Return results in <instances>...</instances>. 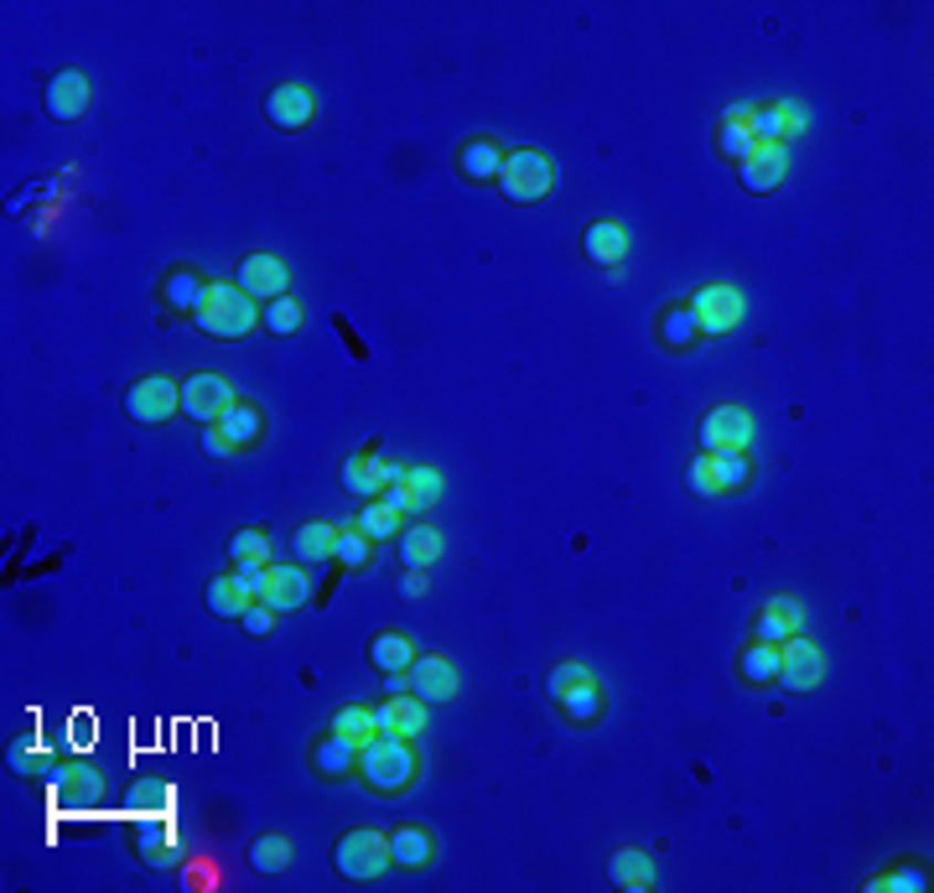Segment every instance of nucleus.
<instances>
[{"label":"nucleus","mask_w":934,"mask_h":893,"mask_svg":"<svg viewBox=\"0 0 934 893\" xmlns=\"http://www.w3.org/2000/svg\"><path fill=\"white\" fill-rule=\"evenodd\" d=\"M192 317H198V327H203L208 338H244L255 323H265L255 296H244L234 281H208V292Z\"/></svg>","instance_id":"obj_1"},{"label":"nucleus","mask_w":934,"mask_h":893,"mask_svg":"<svg viewBox=\"0 0 934 893\" xmlns=\"http://www.w3.org/2000/svg\"><path fill=\"white\" fill-rule=\"evenodd\" d=\"M358 774H364V785L374 795H400L410 790V779H416V754H410V738H379L369 748H358Z\"/></svg>","instance_id":"obj_2"},{"label":"nucleus","mask_w":934,"mask_h":893,"mask_svg":"<svg viewBox=\"0 0 934 893\" xmlns=\"http://www.w3.org/2000/svg\"><path fill=\"white\" fill-rule=\"evenodd\" d=\"M499 188L510 203H541L556 192V161L535 146L525 151H504V167H499Z\"/></svg>","instance_id":"obj_3"},{"label":"nucleus","mask_w":934,"mask_h":893,"mask_svg":"<svg viewBox=\"0 0 934 893\" xmlns=\"http://www.w3.org/2000/svg\"><path fill=\"white\" fill-rule=\"evenodd\" d=\"M333 868L354 883H369V878H385V868H395L390 858V837L385 831H348L338 847H333Z\"/></svg>","instance_id":"obj_4"},{"label":"nucleus","mask_w":934,"mask_h":893,"mask_svg":"<svg viewBox=\"0 0 934 893\" xmlns=\"http://www.w3.org/2000/svg\"><path fill=\"white\" fill-rule=\"evenodd\" d=\"M691 317H696V333L706 338H727L732 327L743 323V292L727 286V281H712L691 296Z\"/></svg>","instance_id":"obj_5"},{"label":"nucleus","mask_w":934,"mask_h":893,"mask_svg":"<svg viewBox=\"0 0 934 893\" xmlns=\"http://www.w3.org/2000/svg\"><path fill=\"white\" fill-rule=\"evenodd\" d=\"M701 446L712 458H743L753 446V416L743 406H716L706 421H701Z\"/></svg>","instance_id":"obj_6"},{"label":"nucleus","mask_w":934,"mask_h":893,"mask_svg":"<svg viewBox=\"0 0 934 893\" xmlns=\"http://www.w3.org/2000/svg\"><path fill=\"white\" fill-rule=\"evenodd\" d=\"M125 411L136 416L140 427H161V421H171V416L182 411V390H177L171 379H161V375L136 379V385H130V396H125Z\"/></svg>","instance_id":"obj_7"},{"label":"nucleus","mask_w":934,"mask_h":893,"mask_svg":"<svg viewBox=\"0 0 934 893\" xmlns=\"http://www.w3.org/2000/svg\"><path fill=\"white\" fill-rule=\"evenodd\" d=\"M779 681L789 691H810V686L826 681V654H820L816 639H805V634L784 639L779 644Z\"/></svg>","instance_id":"obj_8"},{"label":"nucleus","mask_w":934,"mask_h":893,"mask_svg":"<svg viewBox=\"0 0 934 893\" xmlns=\"http://www.w3.org/2000/svg\"><path fill=\"white\" fill-rule=\"evenodd\" d=\"M737 177H743L747 192H774L789 177V146L784 140H753V151L737 161Z\"/></svg>","instance_id":"obj_9"},{"label":"nucleus","mask_w":934,"mask_h":893,"mask_svg":"<svg viewBox=\"0 0 934 893\" xmlns=\"http://www.w3.org/2000/svg\"><path fill=\"white\" fill-rule=\"evenodd\" d=\"M406 691L410 696H421L426 706L452 702V696H458V665H452L447 654H416L410 670H406Z\"/></svg>","instance_id":"obj_10"},{"label":"nucleus","mask_w":934,"mask_h":893,"mask_svg":"<svg viewBox=\"0 0 934 893\" xmlns=\"http://www.w3.org/2000/svg\"><path fill=\"white\" fill-rule=\"evenodd\" d=\"M234 406V385L223 375H192L182 379V411L192 416V421H203V427H213L223 411Z\"/></svg>","instance_id":"obj_11"},{"label":"nucleus","mask_w":934,"mask_h":893,"mask_svg":"<svg viewBox=\"0 0 934 893\" xmlns=\"http://www.w3.org/2000/svg\"><path fill=\"white\" fill-rule=\"evenodd\" d=\"M286 260H275V255H250L244 265H239V275H234V286L244 296H255V302H281L286 296Z\"/></svg>","instance_id":"obj_12"},{"label":"nucleus","mask_w":934,"mask_h":893,"mask_svg":"<svg viewBox=\"0 0 934 893\" xmlns=\"http://www.w3.org/2000/svg\"><path fill=\"white\" fill-rule=\"evenodd\" d=\"M88 104H94V84H88V73H78V69L52 73V84H48V115H52V120H78Z\"/></svg>","instance_id":"obj_13"},{"label":"nucleus","mask_w":934,"mask_h":893,"mask_svg":"<svg viewBox=\"0 0 934 893\" xmlns=\"http://www.w3.org/2000/svg\"><path fill=\"white\" fill-rule=\"evenodd\" d=\"M426 702L421 696H390V702L385 706H374V727H379V733H385V738H421L426 733Z\"/></svg>","instance_id":"obj_14"},{"label":"nucleus","mask_w":934,"mask_h":893,"mask_svg":"<svg viewBox=\"0 0 934 893\" xmlns=\"http://www.w3.org/2000/svg\"><path fill=\"white\" fill-rule=\"evenodd\" d=\"M265 115H271V125H281V130H306V125L317 120V99H312V88L302 84H281L265 99Z\"/></svg>","instance_id":"obj_15"},{"label":"nucleus","mask_w":934,"mask_h":893,"mask_svg":"<svg viewBox=\"0 0 934 893\" xmlns=\"http://www.w3.org/2000/svg\"><path fill=\"white\" fill-rule=\"evenodd\" d=\"M306 598H312V577H306L302 567H275L271 561V577H265V598L275 613H291V608H306Z\"/></svg>","instance_id":"obj_16"},{"label":"nucleus","mask_w":934,"mask_h":893,"mask_svg":"<svg viewBox=\"0 0 934 893\" xmlns=\"http://www.w3.org/2000/svg\"><path fill=\"white\" fill-rule=\"evenodd\" d=\"M608 878L623 893H649L654 889V862H649V852H639V847H618L608 858Z\"/></svg>","instance_id":"obj_17"},{"label":"nucleus","mask_w":934,"mask_h":893,"mask_svg":"<svg viewBox=\"0 0 934 893\" xmlns=\"http://www.w3.org/2000/svg\"><path fill=\"white\" fill-rule=\"evenodd\" d=\"M789 634H805V608L795 598H774L758 608V639L768 644H784Z\"/></svg>","instance_id":"obj_18"},{"label":"nucleus","mask_w":934,"mask_h":893,"mask_svg":"<svg viewBox=\"0 0 934 893\" xmlns=\"http://www.w3.org/2000/svg\"><path fill=\"white\" fill-rule=\"evenodd\" d=\"M442 530H431V525H410V530H400V561H406L410 571H431L437 561H442Z\"/></svg>","instance_id":"obj_19"},{"label":"nucleus","mask_w":934,"mask_h":893,"mask_svg":"<svg viewBox=\"0 0 934 893\" xmlns=\"http://www.w3.org/2000/svg\"><path fill=\"white\" fill-rule=\"evenodd\" d=\"M581 244H587V260H592V265H618V260L629 255V229L602 219L581 234Z\"/></svg>","instance_id":"obj_20"},{"label":"nucleus","mask_w":934,"mask_h":893,"mask_svg":"<svg viewBox=\"0 0 934 893\" xmlns=\"http://www.w3.org/2000/svg\"><path fill=\"white\" fill-rule=\"evenodd\" d=\"M343 488L358 498H379L385 494V473H379V452H358L343 463Z\"/></svg>","instance_id":"obj_21"},{"label":"nucleus","mask_w":934,"mask_h":893,"mask_svg":"<svg viewBox=\"0 0 934 893\" xmlns=\"http://www.w3.org/2000/svg\"><path fill=\"white\" fill-rule=\"evenodd\" d=\"M390 858H395V868H431L437 842L426 837L421 826H400V831L390 837Z\"/></svg>","instance_id":"obj_22"},{"label":"nucleus","mask_w":934,"mask_h":893,"mask_svg":"<svg viewBox=\"0 0 934 893\" xmlns=\"http://www.w3.org/2000/svg\"><path fill=\"white\" fill-rule=\"evenodd\" d=\"M458 167L462 177H473V182H489V177H499V167H504V146H493V140H468L458 151Z\"/></svg>","instance_id":"obj_23"},{"label":"nucleus","mask_w":934,"mask_h":893,"mask_svg":"<svg viewBox=\"0 0 934 893\" xmlns=\"http://www.w3.org/2000/svg\"><path fill=\"white\" fill-rule=\"evenodd\" d=\"M400 488H406V515H426L442 498V473L437 467H410L406 479H400Z\"/></svg>","instance_id":"obj_24"},{"label":"nucleus","mask_w":934,"mask_h":893,"mask_svg":"<svg viewBox=\"0 0 934 893\" xmlns=\"http://www.w3.org/2000/svg\"><path fill=\"white\" fill-rule=\"evenodd\" d=\"M250 602H255V598L244 592V582H239L234 571L208 582V608H213L219 619H244V613H250Z\"/></svg>","instance_id":"obj_25"},{"label":"nucleus","mask_w":934,"mask_h":893,"mask_svg":"<svg viewBox=\"0 0 934 893\" xmlns=\"http://www.w3.org/2000/svg\"><path fill=\"white\" fill-rule=\"evenodd\" d=\"M354 764H358V748L354 743H343L338 733H327V738L317 743V754H312V769L323 774V779H343Z\"/></svg>","instance_id":"obj_26"},{"label":"nucleus","mask_w":934,"mask_h":893,"mask_svg":"<svg viewBox=\"0 0 934 893\" xmlns=\"http://www.w3.org/2000/svg\"><path fill=\"white\" fill-rule=\"evenodd\" d=\"M369 660H374L379 670H385V675H406L410 660H416V644H410L406 634H374Z\"/></svg>","instance_id":"obj_27"},{"label":"nucleus","mask_w":934,"mask_h":893,"mask_svg":"<svg viewBox=\"0 0 934 893\" xmlns=\"http://www.w3.org/2000/svg\"><path fill=\"white\" fill-rule=\"evenodd\" d=\"M213 427H219L223 437H229V446L239 452V446H250L260 437V411H255V406H244V400H234V406H229Z\"/></svg>","instance_id":"obj_28"},{"label":"nucleus","mask_w":934,"mask_h":893,"mask_svg":"<svg viewBox=\"0 0 934 893\" xmlns=\"http://www.w3.org/2000/svg\"><path fill=\"white\" fill-rule=\"evenodd\" d=\"M737 670H743V681H753V686L774 681V675H779V644H768V639H753V644L743 650V660H737Z\"/></svg>","instance_id":"obj_29"},{"label":"nucleus","mask_w":934,"mask_h":893,"mask_svg":"<svg viewBox=\"0 0 934 893\" xmlns=\"http://www.w3.org/2000/svg\"><path fill=\"white\" fill-rule=\"evenodd\" d=\"M333 733H338L343 743H354V748H369V743L379 738V727H374L369 706H343L338 717H333Z\"/></svg>","instance_id":"obj_30"},{"label":"nucleus","mask_w":934,"mask_h":893,"mask_svg":"<svg viewBox=\"0 0 934 893\" xmlns=\"http://www.w3.org/2000/svg\"><path fill=\"white\" fill-rule=\"evenodd\" d=\"M333 546H338V525H327V519H312V525L296 530V556L302 561H327Z\"/></svg>","instance_id":"obj_31"},{"label":"nucleus","mask_w":934,"mask_h":893,"mask_svg":"<svg viewBox=\"0 0 934 893\" xmlns=\"http://www.w3.org/2000/svg\"><path fill=\"white\" fill-rule=\"evenodd\" d=\"M354 525H358L364 535H369V540H385V535H400V530H406V515H400V509H390L385 498H374V504H364V515H358Z\"/></svg>","instance_id":"obj_32"},{"label":"nucleus","mask_w":934,"mask_h":893,"mask_svg":"<svg viewBox=\"0 0 934 893\" xmlns=\"http://www.w3.org/2000/svg\"><path fill=\"white\" fill-rule=\"evenodd\" d=\"M229 556H234V567H271V535L250 525L229 540Z\"/></svg>","instance_id":"obj_33"},{"label":"nucleus","mask_w":934,"mask_h":893,"mask_svg":"<svg viewBox=\"0 0 934 893\" xmlns=\"http://www.w3.org/2000/svg\"><path fill=\"white\" fill-rule=\"evenodd\" d=\"M701 333H696V317H691V307H670L660 317V344L664 348H691Z\"/></svg>","instance_id":"obj_34"},{"label":"nucleus","mask_w":934,"mask_h":893,"mask_svg":"<svg viewBox=\"0 0 934 893\" xmlns=\"http://www.w3.org/2000/svg\"><path fill=\"white\" fill-rule=\"evenodd\" d=\"M250 868H255V873H281V868H291V837H260V842L250 847Z\"/></svg>","instance_id":"obj_35"},{"label":"nucleus","mask_w":934,"mask_h":893,"mask_svg":"<svg viewBox=\"0 0 934 893\" xmlns=\"http://www.w3.org/2000/svg\"><path fill=\"white\" fill-rule=\"evenodd\" d=\"M556 706L571 722H597V717H602V686H597V681H587V686H577L571 696H560Z\"/></svg>","instance_id":"obj_36"},{"label":"nucleus","mask_w":934,"mask_h":893,"mask_svg":"<svg viewBox=\"0 0 934 893\" xmlns=\"http://www.w3.org/2000/svg\"><path fill=\"white\" fill-rule=\"evenodd\" d=\"M333 556H338L348 571H364L369 567V535L358 530V525H338V546H333Z\"/></svg>","instance_id":"obj_37"},{"label":"nucleus","mask_w":934,"mask_h":893,"mask_svg":"<svg viewBox=\"0 0 934 893\" xmlns=\"http://www.w3.org/2000/svg\"><path fill=\"white\" fill-rule=\"evenodd\" d=\"M587 681H597L592 670L577 665V660H566V665H556L550 675H545V696H550V702H560V696H571V691L587 686Z\"/></svg>","instance_id":"obj_38"},{"label":"nucleus","mask_w":934,"mask_h":893,"mask_svg":"<svg viewBox=\"0 0 934 893\" xmlns=\"http://www.w3.org/2000/svg\"><path fill=\"white\" fill-rule=\"evenodd\" d=\"M203 292H208V281H198L192 271H171L167 275V302H171V307H192V312H198Z\"/></svg>","instance_id":"obj_39"},{"label":"nucleus","mask_w":934,"mask_h":893,"mask_svg":"<svg viewBox=\"0 0 934 893\" xmlns=\"http://www.w3.org/2000/svg\"><path fill=\"white\" fill-rule=\"evenodd\" d=\"M302 323H306V312H302V302H291V296H281V302H271V307H265V327H271V333H281V338L302 333Z\"/></svg>","instance_id":"obj_40"},{"label":"nucleus","mask_w":934,"mask_h":893,"mask_svg":"<svg viewBox=\"0 0 934 893\" xmlns=\"http://www.w3.org/2000/svg\"><path fill=\"white\" fill-rule=\"evenodd\" d=\"M747 130H753V140H784L789 130H784V109L779 104H758V109H747Z\"/></svg>","instance_id":"obj_41"},{"label":"nucleus","mask_w":934,"mask_h":893,"mask_svg":"<svg viewBox=\"0 0 934 893\" xmlns=\"http://www.w3.org/2000/svg\"><path fill=\"white\" fill-rule=\"evenodd\" d=\"M685 483H691V494H701V498L722 494V483H716V458H712V452H701L696 463L685 467Z\"/></svg>","instance_id":"obj_42"},{"label":"nucleus","mask_w":934,"mask_h":893,"mask_svg":"<svg viewBox=\"0 0 934 893\" xmlns=\"http://www.w3.org/2000/svg\"><path fill=\"white\" fill-rule=\"evenodd\" d=\"M722 151H727L732 161H743V156L753 151V130H747V120H727V125H722Z\"/></svg>","instance_id":"obj_43"},{"label":"nucleus","mask_w":934,"mask_h":893,"mask_svg":"<svg viewBox=\"0 0 934 893\" xmlns=\"http://www.w3.org/2000/svg\"><path fill=\"white\" fill-rule=\"evenodd\" d=\"M872 889H888V893H919V889H930V878L919 873V868H903V873L872 878Z\"/></svg>","instance_id":"obj_44"},{"label":"nucleus","mask_w":934,"mask_h":893,"mask_svg":"<svg viewBox=\"0 0 934 893\" xmlns=\"http://www.w3.org/2000/svg\"><path fill=\"white\" fill-rule=\"evenodd\" d=\"M716 483H722V494H727V488H743L747 483V452L743 458H716Z\"/></svg>","instance_id":"obj_45"},{"label":"nucleus","mask_w":934,"mask_h":893,"mask_svg":"<svg viewBox=\"0 0 934 893\" xmlns=\"http://www.w3.org/2000/svg\"><path fill=\"white\" fill-rule=\"evenodd\" d=\"M239 623H244V634L265 639V634H271V629H275V608H271V602H250V613H244V619H239Z\"/></svg>","instance_id":"obj_46"},{"label":"nucleus","mask_w":934,"mask_h":893,"mask_svg":"<svg viewBox=\"0 0 934 893\" xmlns=\"http://www.w3.org/2000/svg\"><path fill=\"white\" fill-rule=\"evenodd\" d=\"M234 577L244 582V592H250V598L260 602V598H265V577H271V567H239Z\"/></svg>","instance_id":"obj_47"},{"label":"nucleus","mask_w":934,"mask_h":893,"mask_svg":"<svg viewBox=\"0 0 934 893\" xmlns=\"http://www.w3.org/2000/svg\"><path fill=\"white\" fill-rule=\"evenodd\" d=\"M203 452H213V458H229L234 446H229V437H223L219 427H203Z\"/></svg>","instance_id":"obj_48"},{"label":"nucleus","mask_w":934,"mask_h":893,"mask_svg":"<svg viewBox=\"0 0 934 893\" xmlns=\"http://www.w3.org/2000/svg\"><path fill=\"white\" fill-rule=\"evenodd\" d=\"M779 109H784V130H789V136L810 125V115H805V104H779Z\"/></svg>","instance_id":"obj_49"},{"label":"nucleus","mask_w":934,"mask_h":893,"mask_svg":"<svg viewBox=\"0 0 934 893\" xmlns=\"http://www.w3.org/2000/svg\"><path fill=\"white\" fill-rule=\"evenodd\" d=\"M426 592V571H406L400 577V598H421Z\"/></svg>","instance_id":"obj_50"}]
</instances>
